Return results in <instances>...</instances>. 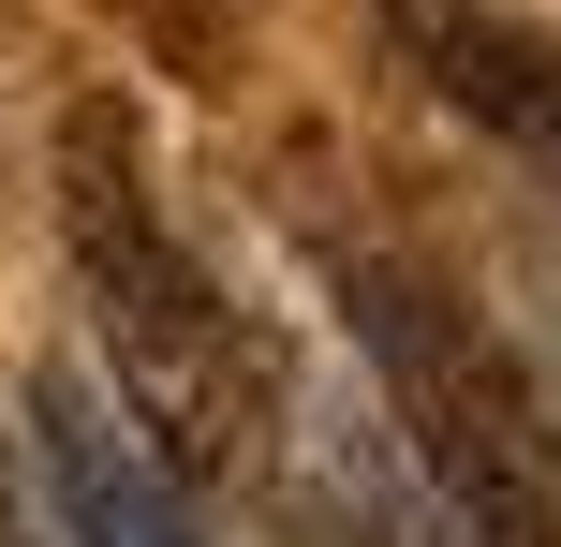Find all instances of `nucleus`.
Returning <instances> with one entry per match:
<instances>
[{
  "label": "nucleus",
  "instance_id": "obj_2",
  "mask_svg": "<svg viewBox=\"0 0 561 547\" xmlns=\"http://www.w3.org/2000/svg\"><path fill=\"white\" fill-rule=\"evenodd\" d=\"M59 237H75V282H89V311H104L118 414H134L178 474H237L252 459V355H237L222 282L178 252L163 193H148V148H134L118 104L59 118Z\"/></svg>",
  "mask_w": 561,
  "mask_h": 547
},
{
  "label": "nucleus",
  "instance_id": "obj_1",
  "mask_svg": "<svg viewBox=\"0 0 561 547\" xmlns=\"http://www.w3.org/2000/svg\"><path fill=\"white\" fill-rule=\"evenodd\" d=\"M325 296L355 326L369 385H385L414 474L473 547H561V400L517 371V341L414 252H325Z\"/></svg>",
  "mask_w": 561,
  "mask_h": 547
},
{
  "label": "nucleus",
  "instance_id": "obj_4",
  "mask_svg": "<svg viewBox=\"0 0 561 547\" xmlns=\"http://www.w3.org/2000/svg\"><path fill=\"white\" fill-rule=\"evenodd\" d=\"M385 30H399V59H414L473 134L561 163V30L503 15V0H385Z\"/></svg>",
  "mask_w": 561,
  "mask_h": 547
},
{
  "label": "nucleus",
  "instance_id": "obj_3",
  "mask_svg": "<svg viewBox=\"0 0 561 547\" xmlns=\"http://www.w3.org/2000/svg\"><path fill=\"white\" fill-rule=\"evenodd\" d=\"M30 459H45V518H59V547H207V533H193V489H178V459L118 414L104 371H75V355L30 385Z\"/></svg>",
  "mask_w": 561,
  "mask_h": 547
}]
</instances>
